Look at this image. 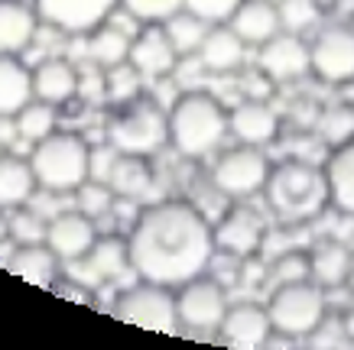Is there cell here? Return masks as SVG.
Wrapping results in <instances>:
<instances>
[{
	"instance_id": "1",
	"label": "cell",
	"mask_w": 354,
	"mask_h": 350,
	"mask_svg": "<svg viewBox=\"0 0 354 350\" xmlns=\"http://www.w3.org/2000/svg\"><path fill=\"white\" fill-rule=\"evenodd\" d=\"M130 269L147 282L179 289L202 276L215 256V224L192 202L162 198L147 204L127 233Z\"/></svg>"
},
{
	"instance_id": "2",
	"label": "cell",
	"mask_w": 354,
	"mask_h": 350,
	"mask_svg": "<svg viewBox=\"0 0 354 350\" xmlns=\"http://www.w3.org/2000/svg\"><path fill=\"white\" fill-rule=\"evenodd\" d=\"M263 195H267L270 211L277 214L279 221L290 224L312 221L332 204L325 169L306 159H283L277 166H270Z\"/></svg>"
},
{
	"instance_id": "3",
	"label": "cell",
	"mask_w": 354,
	"mask_h": 350,
	"mask_svg": "<svg viewBox=\"0 0 354 350\" xmlns=\"http://www.w3.org/2000/svg\"><path fill=\"white\" fill-rule=\"evenodd\" d=\"M227 133L225 104L208 91H185L169 107V143L185 159H205Z\"/></svg>"
},
{
	"instance_id": "4",
	"label": "cell",
	"mask_w": 354,
	"mask_h": 350,
	"mask_svg": "<svg viewBox=\"0 0 354 350\" xmlns=\"http://www.w3.org/2000/svg\"><path fill=\"white\" fill-rule=\"evenodd\" d=\"M104 139L114 153L153 156L169 143V110L147 95L114 101L104 120Z\"/></svg>"
},
{
	"instance_id": "5",
	"label": "cell",
	"mask_w": 354,
	"mask_h": 350,
	"mask_svg": "<svg viewBox=\"0 0 354 350\" xmlns=\"http://www.w3.org/2000/svg\"><path fill=\"white\" fill-rule=\"evenodd\" d=\"M30 166L36 175V185L53 195H68L78 191L91 179V166H95V153L88 146L82 133L55 127L49 137L32 143Z\"/></svg>"
},
{
	"instance_id": "6",
	"label": "cell",
	"mask_w": 354,
	"mask_h": 350,
	"mask_svg": "<svg viewBox=\"0 0 354 350\" xmlns=\"http://www.w3.org/2000/svg\"><path fill=\"white\" fill-rule=\"evenodd\" d=\"M273 331L283 338H309L325 321V289L315 279L277 282L267 302Z\"/></svg>"
},
{
	"instance_id": "7",
	"label": "cell",
	"mask_w": 354,
	"mask_h": 350,
	"mask_svg": "<svg viewBox=\"0 0 354 350\" xmlns=\"http://www.w3.org/2000/svg\"><path fill=\"white\" fill-rule=\"evenodd\" d=\"M111 311H114L120 321H127V324H137V328H147V331H160V334H172V331L179 328L172 289L147 282V279H140V282L124 289V292L114 298Z\"/></svg>"
},
{
	"instance_id": "8",
	"label": "cell",
	"mask_w": 354,
	"mask_h": 350,
	"mask_svg": "<svg viewBox=\"0 0 354 350\" xmlns=\"http://www.w3.org/2000/svg\"><path fill=\"white\" fill-rule=\"evenodd\" d=\"M270 175V162L260 146L250 143H237L234 149L221 153V159L212 166V185L227 198H250L263 191Z\"/></svg>"
},
{
	"instance_id": "9",
	"label": "cell",
	"mask_w": 354,
	"mask_h": 350,
	"mask_svg": "<svg viewBox=\"0 0 354 350\" xmlns=\"http://www.w3.org/2000/svg\"><path fill=\"white\" fill-rule=\"evenodd\" d=\"M225 311H227L225 289H221V282L208 279L205 273L176 289V315H179L183 328L198 331V334L218 331Z\"/></svg>"
},
{
	"instance_id": "10",
	"label": "cell",
	"mask_w": 354,
	"mask_h": 350,
	"mask_svg": "<svg viewBox=\"0 0 354 350\" xmlns=\"http://www.w3.org/2000/svg\"><path fill=\"white\" fill-rule=\"evenodd\" d=\"M32 7L46 26L65 36H85L114 17L120 0H32Z\"/></svg>"
},
{
	"instance_id": "11",
	"label": "cell",
	"mask_w": 354,
	"mask_h": 350,
	"mask_svg": "<svg viewBox=\"0 0 354 350\" xmlns=\"http://www.w3.org/2000/svg\"><path fill=\"white\" fill-rule=\"evenodd\" d=\"M312 75L328 85L354 81V30L348 26H325L309 46Z\"/></svg>"
},
{
	"instance_id": "12",
	"label": "cell",
	"mask_w": 354,
	"mask_h": 350,
	"mask_svg": "<svg viewBox=\"0 0 354 350\" xmlns=\"http://www.w3.org/2000/svg\"><path fill=\"white\" fill-rule=\"evenodd\" d=\"M257 65L267 81L279 85V81H296L302 75H309L312 55H309V46L302 43V36L279 30L277 36H270L267 43L260 46Z\"/></svg>"
},
{
	"instance_id": "13",
	"label": "cell",
	"mask_w": 354,
	"mask_h": 350,
	"mask_svg": "<svg viewBox=\"0 0 354 350\" xmlns=\"http://www.w3.org/2000/svg\"><path fill=\"white\" fill-rule=\"evenodd\" d=\"M263 240H267V224L257 211H250L244 204L227 208L215 224V246L225 250L227 256H237V260L257 256Z\"/></svg>"
},
{
	"instance_id": "14",
	"label": "cell",
	"mask_w": 354,
	"mask_h": 350,
	"mask_svg": "<svg viewBox=\"0 0 354 350\" xmlns=\"http://www.w3.org/2000/svg\"><path fill=\"white\" fill-rule=\"evenodd\" d=\"M176 46L169 43L166 36V26L162 23H140V30L133 32L130 39V55L127 62L137 68L143 78H166L176 68Z\"/></svg>"
},
{
	"instance_id": "15",
	"label": "cell",
	"mask_w": 354,
	"mask_h": 350,
	"mask_svg": "<svg viewBox=\"0 0 354 350\" xmlns=\"http://www.w3.org/2000/svg\"><path fill=\"white\" fill-rule=\"evenodd\" d=\"M218 334L227 347L237 350H254L263 347L273 334V321H270L267 305H257V302H237V305H227L225 318L218 324Z\"/></svg>"
},
{
	"instance_id": "16",
	"label": "cell",
	"mask_w": 354,
	"mask_h": 350,
	"mask_svg": "<svg viewBox=\"0 0 354 350\" xmlns=\"http://www.w3.org/2000/svg\"><path fill=\"white\" fill-rule=\"evenodd\" d=\"M97 240L95 231V217H88L75 208V211H62L55 214L53 221L46 224V244L62 263L68 260H82L91 253V246Z\"/></svg>"
},
{
	"instance_id": "17",
	"label": "cell",
	"mask_w": 354,
	"mask_h": 350,
	"mask_svg": "<svg viewBox=\"0 0 354 350\" xmlns=\"http://www.w3.org/2000/svg\"><path fill=\"white\" fill-rule=\"evenodd\" d=\"M227 130L237 137V143L267 146L270 139H277V130H279L277 110L267 101H260V97H247L234 110H227Z\"/></svg>"
},
{
	"instance_id": "18",
	"label": "cell",
	"mask_w": 354,
	"mask_h": 350,
	"mask_svg": "<svg viewBox=\"0 0 354 350\" xmlns=\"http://www.w3.org/2000/svg\"><path fill=\"white\" fill-rule=\"evenodd\" d=\"M32 97L46 104H68L78 97V68L72 59H43L32 68Z\"/></svg>"
},
{
	"instance_id": "19",
	"label": "cell",
	"mask_w": 354,
	"mask_h": 350,
	"mask_svg": "<svg viewBox=\"0 0 354 350\" xmlns=\"http://www.w3.org/2000/svg\"><path fill=\"white\" fill-rule=\"evenodd\" d=\"M108 185L124 202H140L147 191L156 185V172L150 166V156H130V153H114L108 166Z\"/></svg>"
},
{
	"instance_id": "20",
	"label": "cell",
	"mask_w": 354,
	"mask_h": 350,
	"mask_svg": "<svg viewBox=\"0 0 354 350\" xmlns=\"http://www.w3.org/2000/svg\"><path fill=\"white\" fill-rule=\"evenodd\" d=\"M39 13L26 0H0V55H23L32 46Z\"/></svg>"
},
{
	"instance_id": "21",
	"label": "cell",
	"mask_w": 354,
	"mask_h": 350,
	"mask_svg": "<svg viewBox=\"0 0 354 350\" xmlns=\"http://www.w3.org/2000/svg\"><path fill=\"white\" fill-rule=\"evenodd\" d=\"M244 55H247V43L227 23H212L208 32H205L202 46H198V62H202L208 72H218V75L241 68Z\"/></svg>"
},
{
	"instance_id": "22",
	"label": "cell",
	"mask_w": 354,
	"mask_h": 350,
	"mask_svg": "<svg viewBox=\"0 0 354 350\" xmlns=\"http://www.w3.org/2000/svg\"><path fill=\"white\" fill-rule=\"evenodd\" d=\"M227 26H231L247 46H263L270 36H277V32L283 30L273 0H241V7L231 13Z\"/></svg>"
},
{
	"instance_id": "23",
	"label": "cell",
	"mask_w": 354,
	"mask_h": 350,
	"mask_svg": "<svg viewBox=\"0 0 354 350\" xmlns=\"http://www.w3.org/2000/svg\"><path fill=\"white\" fill-rule=\"evenodd\" d=\"M328 179V198L342 214H354V133L338 139L328 162L322 166Z\"/></svg>"
},
{
	"instance_id": "24",
	"label": "cell",
	"mask_w": 354,
	"mask_h": 350,
	"mask_svg": "<svg viewBox=\"0 0 354 350\" xmlns=\"http://www.w3.org/2000/svg\"><path fill=\"white\" fill-rule=\"evenodd\" d=\"M32 101V68L20 55H0V120H13Z\"/></svg>"
},
{
	"instance_id": "25",
	"label": "cell",
	"mask_w": 354,
	"mask_h": 350,
	"mask_svg": "<svg viewBox=\"0 0 354 350\" xmlns=\"http://www.w3.org/2000/svg\"><path fill=\"white\" fill-rule=\"evenodd\" d=\"M59 256L49 250V244H13V253L7 260L10 273L20 279L32 282V286H53V279L59 276Z\"/></svg>"
},
{
	"instance_id": "26",
	"label": "cell",
	"mask_w": 354,
	"mask_h": 350,
	"mask_svg": "<svg viewBox=\"0 0 354 350\" xmlns=\"http://www.w3.org/2000/svg\"><path fill=\"white\" fill-rule=\"evenodd\" d=\"M36 188L39 185H36L30 159H23L17 153H0V211L26 204Z\"/></svg>"
},
{
	"instance_id": "27",
	"label": "cell",
	"mask_w": 354,
	"mask_h": 350,
	"mask_svg": "<svg viewBox=\"0 0 354 350\" xmlns=\"http://www.w3.org/2000/svg\"><path fill=\"white\" fill-rule=\"evenodd\" d=\"M130 36L118 23H101L91 32H85V62H95L97 68H114V65L127 62L130 55Z\"/></svg>"
},
{
	"instance_id": "28",
	"label": "cell",
	"mask_w": 354,
	"mask_h": 350,
	"mask_svg": "<svg viewBox=\"0 0 354 350\" xmlns=\"http://www.w3.org/2000/svg\"><path fill=\"white\" fill-rule=\"evenodd\" d=\"M309 263H312V279L319 282L322 289H335L348 282L354 269V260H351V250L338 240H322V244L309 250Z\"/></svg>"
},
{
	"instance_id": "29",
	"label": "cell",
	"mask_w": 354,
	"mask_h": 350,
	"mask_svg": "<svg viewBox=\"0 0 354 350\" xmlns=\"http://www.w3.org/2000/svg\"><path fill=\"white\" fill-rule=\"evenodd\" d=\"M88 260L95 263V269L101 273V279H120L130 269V244L127 237H118V233H104L97 237Z\"/></svg>"
},
{
	"instance_id": "30",
	"label": "cell",
	"mask_w": 354,
	"mask_h": 350,
	"mask_svg": "<svg viewBox=\"0 0 354 350\" xmlns=\"http://www.w3.org/2000/svg\"><path fill=\"white\" fill-rule=\"evenodd\" d=\"M162 26H166V36H169V43L176 46V52H179V55H192V52H198V46H202L205 32H208V26H212V23H205L202 17H195L192 10H185V7H183L179 13H172Z\"/></svg>"
},
{
	"instance_id": "31",
	"label": "cell",
	"mask_w": 354,
	"mask_h": 350,
	"mask_svg": "<svg viewBox=\"0 0 354 350\" xmlns=\"http://www.w3.org/2000/svg\"><path fill=\"white\" fill-rule=\"evenodd\" d=\"M13 130H17V137L26 139V143H39V139L49 137L55 130V107L39 101V97H32L30 104L13 117Z\"/></svg>"
},
{
	"instance_id": "32",
	"label": "cell",
	"mask_w": 354,
	"mask_h": 350,
	"mask_svg": "<svg viewBox=\"0 0 354 350\" xmlns=\"http://www.w3.org/2000/svg\"><path fill=\"white\" fill-rule=\"evenodd\" d=\"M279 13V26L286 32H296L302 36L306 30H312L319 23V0H279L277 3Z\"/></svg>"
},
{
	"instance_id": "33",
	"label": "cell",
	"mask_w": 354,
	"mask_h": 350,
	"mask_svg": "<svg viewBox=\"0 0 354 350\" xmlns=\"http://www.w3.org/2000/svg\"><path fill=\"white\" fill-rule=\"evenodd\" d=\"M114 202H118V195H114V188H111L108 182H91L88 179L82 188L75 191V204L78 211L88 214V217H104V214L114 211Z\"/></svg>"
},
{
	"instance_id": "34",
	"label": "cell",
	"mask_w": 354,
	"mask_h": 350,
	"mask_svg": "<svg viewBox=\"0 0 354 350\" xmlns=\"http://www.w3.org/2000/svg\"><path fill=\"white\" fill-rule=\"evenodd\" d=\"M46 224L36 211H26V208H10V217H7V233H10L13 244H43L46 240Z\"/></svg>"
},
{
	"instance_id": "35",
	"label": "cell",
	"mask_w": 354,
	"mask_h": 350,
	"mask_svg": "<svg viewBox=\"0 0 354 350\" xmlns=\"http://www.w3.org/2000/svg\"><path fill=\"white\" fill-rule=\"evenodd\" d=\"M183 7L185 0H120V10L137 23H166Z\"/></svg>"
},
{
	"instance_id": "36",
	"label": "cell",
	"mask_w": 354,
	"mask_h": 350,
	"mask_svg": "<svg viewBox=\"0 0 354 350\" xmlns=\"http://www.w3.org/2000/svg\"><path fill=\"white\" fill-rule=\"evenodd\" d=\"M104 81H108V97L111 101H124V97L140 95V81L143 75L130 62H120L114 68H104Z\"/></svg>"
},
{
	"instance_id": "37",
	"label": "cell",
	"mask_w": 354,
	"mask_h": 350,
	"mask_svg": "<svg viewBox=\"0 0 354 350\" xmlns=\"http://www.w3.org/2000/svg\"><path fill=\"white\" fill-rule=\"evenodd\" d=\"M273 279L277 282H292V279H312V263L309 253L302 250H292V253H283L273 263Z\"/></svg>"
},
{
	"instance_id": "38",
	"label": "cell",
	"mask_w": 354,
	"mask_h": 350,
	"mask_svg": "<svg viewBox=\"0 0 354 350\" xmlns=\"http://www.w3.org/2000/svg\"><path fill=\"white\" fill-rule=\"evenodd\" d=\"M237 7L241 0H185V10H192L205 23H227Z\"/></svg>"
},
{
	"instance_id": "39",
	"label": "cell",
	"mask_w": 354,
	"mask_h": 350,
	"mask_svg": "<svg viewBox=\"0 0 354 350\" xmlns=\"http://www.w3.org/2000/svg\"><path fill=\"white\" fill-rule=\"evenodd\" d=\"M78 97L85 104H95L101 97H108V81H104V68H97L95 62L88 68H78Z\"/></svg>"
},
{
	"instance_id": "40",
	"label": "cell",
	"mask_w": 354,
	"mask_h": 350,
	"mask_svg": "<svg viewBox=\"0 0 354 350\" xmlns=\"http://www.w3.org/2000/svg\"><path fill=\"white\" fill-rule=\"evenodd\" d=\"M342 331H344V338L354 340V308H348L342 315Z\"/></svg>"
},
{
	"instance_id": "41",
	"label": "cell",
	"mask_w": 354,
	"mask_h": 350,
	"mask_svg": "<svg viewBox=\"0 0 354 350\" xmlns=\"http://www.w3.org/2000/svg\"><path fill=\"white\" fill-rule=\"evenodd\" d=\"M273 3H279V0H273Z\"/></svg>"
}]
</instances>
